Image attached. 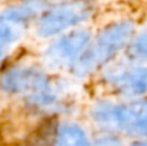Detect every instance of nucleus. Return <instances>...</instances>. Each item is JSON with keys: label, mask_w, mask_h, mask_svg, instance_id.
I'll use <instances>...</instances> for the list:
<instances>
[{"label": "nucleus", "mask_w": 147, "mask_h": 146, "mask_svg": "<svg viewBox=\"0 0 147 146\" xmlns=\"http://www.w3.org/2000/svg\"><path fill=\"white\" fill-rule=\"evenodd\" d=\"M133 35V24L130 22H119L101 30L96 42L84 50V53L74 63V72L84 76L100 65L109 62L117 52L124 48Z\"/></svg>", "instance_id": "1"}, {"label": "nucleus", "mask_w": 147, "mask_h": 146, "mask_svg": "<svg viewBox=\"0 0 147 146\" xmlns=\"http://www.w3.org/2000/svg\"><path fill=\"white\" fill-rule=\"evenodd\" d=\"M92 115L106 128L147 136V100L126 105L101 102L94 106Z\"/></svg>", "instance_id": "2"}, {"label": "nucleus", "mask_w": 147, "mask_h": 146, "mask_svg": "<svg viewBox=\"0 0 147 146\" xmlns=\"http://www.w3.org/2000/svg\"><path fill=\"white\" fill-rule=\"evenodd\" d=\"M93 12V7L86 0H70L59 3L47 9L39 20L37 33L42 37H49L61 33L84 22Z\"/></svg>", "instance_id": "3"}, {"label": "nucleus", "mask_w": 147, "mask_h": 146, "mask_svg": "<svg viewBox=\"0 0 147 146\" xmlns=\"http://www.w3.org/2000/svg\"><path fill=\"white\" fill-rule=\"evenodd\" d=\"M90 35L86 30H76L61 36L45 50L43 57L50 67H66L74 65L89 48Z\"/></svg>", "instance_id": "4"}, {"label": "nucleus", "mask_w": 147, "mask_h": 146, "mask_svg": "<svg viewBox=\"0 0 147 146\" xmlns=\"http://www.w3.org/2000/svg\"><path fill=\"white\" fill-rule=\"evenodd\" d=\"M0 86L10 93H26L36 97L49 88L46 75L36 67H16L0 77Z\"/></svg>", "instance_id": "5"}, {"label": "nucleus", "mask_w": 147, "mask_h": 146, "mask_svg": "<svg viewBox=\"0 0 147 146\" xmlns=\"http://www.w3.org/2000/svg\"><path fill=\"white\" fill-rule=\"evenodd\" d=\"M114 86L124 95L139 96L147 92V67L130 66L110 76Z\"/></svg>", "instance_id": "6"}, {"label": "nucleus", "mask_w": 147, "mask_h": 146, "mask_svg": "<svg viewBox=\"0 0 147 146\" xmlns=\"http://www.w3.org/2000/svg\"><path fill=\"white\" fill-rule=\"evenodd\" d=\"M57 146H93L84 130L73 123L60 126L57 132Z\"/></svg>", "instance_id": "7"}, {"label": "nucleus", "mask_w": 147, "mask_h": 146, "mask_svg": "<svg viewBox=\"0 0 147 146\" xmlns=\"http://www.w3.org/2000/svg\"><path fill=\"white\" fill-rule=\"evenodd\" d=\"M130 54L137 60H147V29L143 30L130 45Z\"/></svg>", "instance_id": "8"}, {"label": "nucleus", "mask_w": 147, "mask_h": 146, "mask_svg": "<svg viewBox=\"0 0 147 146\" xmlns=\"http://www.w3.org/2000/svg\"><path fill=\"white\" fill-rule=\"evenodd\" d=\"M97 146H121V143L114 136H103L97 141Z\"/></svg>", "instance_id": "9"}, {"label": "nucleus", "mask_w": 147, "mask_h": 146, "mask_svg": "<svg viewBox=\"0 0 147 146\" xmlns=\"http://www.w3.org/2000/svg\"><path fill=\"white\" fill-rule=\"evenodd\" d=\"M130 146H147V142H146V141H142V142H134V143H131Z\"/></svg>", "instance_id": "10"}, {"label": "nucleus", "mask_w": 147, "mask_h": 146, "mask_svg": "<svg viewBox=\"0 0 147 146\" xmlns=\"http://www.w3.org/2000/svg\"><path fill=\"white\" fill-rule=\"evenodd\" d=\"M4 53H6V50L0 46V62H1V59H3V56H4Z\"/></svg>", "instance_id": "11"}]
</instances>
